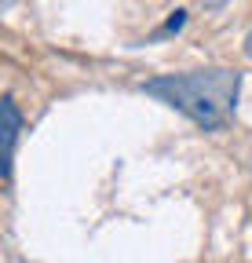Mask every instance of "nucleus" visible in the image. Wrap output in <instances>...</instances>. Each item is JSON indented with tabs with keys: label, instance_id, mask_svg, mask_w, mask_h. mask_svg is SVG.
<instances>
[{
	"label": "nucleus",
	"instance_id": "f257e3e1",
	"mask_svg": "<svg viewBox=\"0 0 252 263\" xmlns=\"http://www.w3.org/2000/svg\"><path fill=\"white\" fill-rule=\"evenodd\" d=\"M146 95L186 114L205 132H223L238 110L241 73L238 70H194V73H165L143 84Z\"/></svg>",
	"mask_w": 252,
	"mask_h": 263
},
{
	"label": "nucleus",
	"instance_id": "f03ea898",
	"mask_svg": "<svg viewBox=\"0 0 252 263\" xmlns=\"http://www.w3.org/2000/svg\"><path fill=\"white\" fill-rule=\"evenodd\" d=\"M18 132H22V114H18V106H15V99H4V139H8V154H4V176H8V179H11V164H15Z\"/></svg>",
	"mask_w": 252,
	"mask_h": 263
},
{
	"label": "nucleus",
	"instance_id": "7ed1b4c3",
	"mask_svg": "<svg viewBox=\"0 0 252 263\" xmlns=\"http://www.w3.org/2000/svg\"><path fill=\"white\" fill-rule=\"evenodd\" d=\"M183 22H186V11H176V15L168 18V26L161 29V37H165V33H176V29H183Z\"/></svg>",
	"mask_w": 252,
	"mask_h": 263
},
{
	"label": "nucleus",
	"instance_id": "20e7f679",
	"mask_svg": "<svg viewBox=\"0 0 252 263\" xmlns=\"http://www.w3.org/2000/svg\"><path fill=\"white\" fill-rule=\"evenodd\" d=\"M245 55L252 59V29H248V37H245Z\"/></svg>",
	"mask_w": 252,
	"mask_h": 263
}]
</instances>
